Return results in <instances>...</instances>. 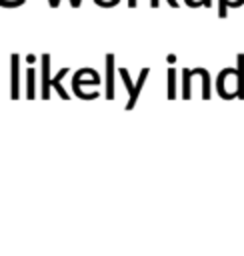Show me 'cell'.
<instances>
[{"label":"cell","mask_w":244,"mask_h":256,"mask_svg":"<svg viewBox=\"0 0 244 256\" xmlns=\"http://www.w3.org/2000/svg\"><path fill=\"white\" fill-rule=\"evenodd\" d=\"M190 8H198V6H202V0H184Z\"/></svg>","instance_id":"16"},{"label":"cell","mask_w":244,"mask_h":256,"mask_svg":"<svg viewBox=\"0 0 244 256\" xmlns=\"http://www.w3.org/2000/svg\"><path fill=\"white\" fill-rule=\"evenodd\" d=\"M40 62H42V84H40V98L42 100H48L50 98V54H42L40 56Z\"/></svg>","instance_id":"5"},{"label":"cell","mask_w":244,"mask_h":256,"mask_svg":"<svg viewBox=\"0 0 244 256\" xmlns=\"http://www.w3.org/2000/svg\"><path fill=\"white\" fill-rule=\"evenodd\" d=\"M66 76H68V68H60V70L56 72V76L50 80V88H54V90L60 94V98H62V100H68V98H70V96H68V92L62 88V80H64Z\"/></svg>","instance_id":"7"},{"label":"cell","mask_w":244,"mask_h":256,"mask_svg":"<svg viewBox=\"0 0 244 256\" xmlns=\"http://www.w3.org/2000/svg\"><path fill=\"white\" fill-rule=\"evenodd\" d=\"M202 6H206V8H212V0H202Z\"/></svg>","instance_id":"18"},{"label":"cell","mask_w":244,"mask_h":256,"mask_svg":"<svg viewBox=\"0 0 244 256\" xmlns=\"http://www.w3.org/2000/svg\"><path fill=\"white\" fill-rule=\"evenodd\" d=\"M216 90H218L220 98H224V100L236 98V90H238L236 68H224V70H220V74L216 76Z\"/></svg>","instance_id":"1"},{"label":"cell","mask_w":244,"mask_h":256,"mask_svg":"<svg viewBox=\"0 0 244 256\" xmlns=\"http://www.w3.org/2000/svg\"><path fill=\"white\" fill-rule=\"evenodd\" d=\"M150 6H152V8H156V6H158V0H150Z\"/></svg>","instance_id":"21"},{"label":"cell","mask_w":244,"mask_h":256,"mask_svg":"<svg viewBox=\"0 0 244 256\" xmlns=\"http://www.w3.org/2000/svg\"><path fill=\"white\" fill-rule=\"evenodd\" d=\"M128 6H130V8H136V6H138V0H128Z\"/></svg>","instance_id":"19"},{"label":"cell","mask_w":244,"mask_h":256,"mask_svg":"<svg viewBox=\"0 0 244 256\" xmlns=\"http://www.w3.org/2000/svg\"><path fill=\"white\" fill-rule=\"evenodd\" d=\"M48 4H50V8H58V4H60V0H50Z\"/></svg>","instance_id":"17"},{"label":"cell","mask_w":244,"mask_h":256,"mask_svg":"<svg viewBox=\"0 0 244 256\" xmlns=\"http://www.w3.org/2000/svg\"><path fill=\"white\" fill-rule=\"evenodd\" d=\"M190 68H182V98L188 100L190 98Z\"/></svg>","instance_id":"11"},{"label":"cell","mask_w":244,"mask_h":256,"mask_svg":"<svg viewBox=\"0 0 244 256\" xmlns=\"http://www.w3.org/2000/svg\"><path fill=\"white\" fill-rule=\"evenodd\" d=\"M168 98H176V68H168Z\"/></svg>","instance_id":"12"},{"label":"cell","mask_w":244,"mask_h":256,"mask_svg":"<svg viewBox=\"0 0 244 256\" xmlns=\"http://www.w3.org/2000/svg\"><path fill=\"white\" fill-rule=\"evenodd\" d=\"M236 78H238V90H236V98L244 100V54H238Z\"/></svg>","instance_id":"9"},{"label":"cell","mask_w":244,"mask_h":256,"mask_svg":"<svg viewBox=\"0 0 244 256\" xmlns=\"http://www.w3.org/2000/svg\"><path fill=\"white\" fill-rule=\"evenodd\" d=\"M166 2H168L172 8H176V6H178V0H166Z\"/></svg>","instance_id":"20"},{"label":"cell","mask_w":244,"mask_h":256,"mask_svg":"<svg viewBox=\"0 0 244 256\" xmlns=\"http://www.w3.org/2000/svg\"><path fill=\"white\" fill-rule=\"evenodd\" d=\"M226 14H228V0H218V16L226 18Z\"/></svg>","instance_id":"14"},{"label":"cell","mask_w":244,"mask_h":256,"mask_svg":"<svg viewBox=\"0 0 244 256\" xmlns=\"http://www.w3.org/2000/svg\"><path fill=\"white\" fill-rule=\"evenodd\" d=\"M10 98L12 100L20 98V56L18 54L10 56Z\"/></svg>","instance_id":"4"},{"label":"cell","mask_w":244,"mask_h":256,"mask_svg":"<svg viewBox=\"0 0 244 256\" xmlns=\"http://www.w3.org/2000/svg\"><path fill=\"white\" fill-rule=\"evenodd\" d=\"M82 84H92V86H98L100 84V74L92 68H80L78 72H74L72 76V90L78 92L82 88Z\"/></svg>","instance_id":"3"},{"label":"cell","mask_w":244,"mask_h":256,"mask_svg":"<svg viewBox=\"0 0 244 256\" xmlns=\"http://www.w3.org/2000/svg\"><path fill=\"white\" fill-rule=\"evenodd\" d=\"M26 0H0V6L2 8H18V6H22Z\"/></svg>","instance_id":"13"},{"label":"cell","mask_w":244,"mask_h":256,"mask_svg":"<svg viewBox=\"0 0 244 256\" xmlns=\"http://www.w3.org/2000/svg\"><path fill=\"white\" fill-rule=\"evenodd\" d=\"M118 74H120V78H122V82H124V86H126V90H128V96H130V98H128V102H126V108L130 110V108L136 104V100H138V96H140V90H142V86H144V82H146L150 70H148V68H142L136 82H132V78H130V74H128L126 68H118Z\"/></svg>","instance_id":"2"},{"label":"cell","mask_w":244,"mask_h":256,"mask_svg":"<svg viewBox=\"0 0 244 256\" xmlns=\"http://www.w3.org/2000/svg\"><path fill=\"white\" fill-rule=\"evenodd\" d=\"M114 72H116V56L106 54V98L114 100Z\"/></svg>","instance_id":"6"},{"label":"cell","mask_w":244,"mask_h":256,"mask_svg":"<svg viewBox=\"0 0 244 256\" xmlns=\"http://www.w3.org/2000/svg\"><path fill=\"white\" fill-rule=\"evenodd\" d=\"M190 74L202 78V98L204 100H210V88H212V84H210V72L206 68H198V72H196V68H194V70H190Z\"/></svg>","instance_id":"8"},{"label":"cell","mask_w":244,"mask_h":256,"mask_svg":"<svg viewBox=\"0 0 244 256\" xmlns=\"http://www.w3.org/2000/svg\"><path fill=\"white\" fill-rule=\"evenodd\" d=\"M98 6H102V8H110V6H116L120 0H94Z\"/></svg>","instance_id":"15"},{"label":"cell","mask_w":244,"mask_h":256,"mask_svg":"<svg viewBox=\"0 0 244 256\" xmlns=\"http://www.w3.org/2000/svg\"><path fill=\"white\" fill-rule=\"evenodd\" d=\"M36 70L34 68H28L26 70V98L28 100H34L36 98Z\"/></svg>","instance_id":"10"}]
</instances>
